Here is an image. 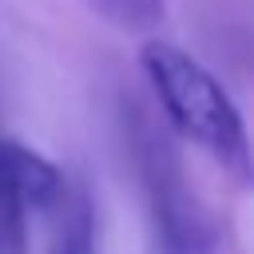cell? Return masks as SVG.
<instances>
[{"instance_id": "6da1fadb", "label": "cell", "mask_w": 254, "mask_h": 254, "mask_svg": "<svg viewBox=\"0 0 254 254\" xmlns=\"http://www.w3.org/2000/svg\"><path fill=\"white\" fill-rule=\"evenodd\" d=\"M139 67L167 127L198 147L238 190H254V143L238 103L214 79V71L163 36L143 40Z\"/></svg>"}, {"instance_id": "7a4b0ae2", "label": "cell", "mask_w": 254, "mask_h": 254, "mask_svg": "<svg viewBox=\"0 0 254 254\" xmlns=\"http://www.w3.org/2000/svg\"><path fill=\"white\" fill-rule=\"evenodd\" d=\"M127 131L155 230V254H214L218 246L214 222L194 198L171 139L139 107H127Z\"/></svg>"}, {"instance_id": "3957f363", "label": "cell", "mask_w": 254, "mask_h": 254, "mask_svg": "<svg viewBox=\"0 0 254 254\" xmlns=\"http://www.w3.org/2000/svg\"><path fill=\"white\" fill-rule=\"evenodd\" d=\"M64 194L67 179L48 155L0 135V254H24L28 210H56Z\"/></svg>"}, {"instance_id": "277c9868", "label": "cell", "mask_w": 254, "mask_h": 254, "mask_svg": "<svg viewBox=\"0 0 254 254\" xmlns=\"http://www.w3.org/2000/svg\"><path fill=\"white\" fill-rule=\"evenodd\" d=\"M52 254H95V206L87 190H67L52 234Z\"/></svg>"}, {"instance_id": "5b68a950", "label": "cell", "mask_w": 254, "mask_h": 254, "mask_svg": "<svg viewBox=\"0 0 254 254\" xmlns=\"http://www.w3.org/2000/svg\"><path fill=\"white\" fill-rule=\"evenodd\" d=\"M87 4L123 32H155L167 20V0H87Z\"/></svg>"}]
</instances>
